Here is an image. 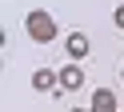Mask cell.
Returning <instances> with one entry per match:
<instances>
[{
	"mask_svg": "<svg viewBox=\"0 0 124 112\" xmlns=\"http://www.w3.org/2000/svg\"><path fill=\"white\" fill-rule=\"evenodd\" d=\"M24 32H28V40H32V44H52V40L60 36L52 12H44V8H32V12L24 16Z\"/></svg>",
	"mask_w": 124,
	"mask_h": 112,
	"instance_id": "1",
	"label": "cell"
},
{
	"mask_svg": "<svg viewBox=\"0 0 124 112\" xmlns=\"http://www.w3.org/2000/svg\"><path fill=\"white\" fill-rule=\"evenodd\" d=\"M60 72V92H76V88H84V68L76 60H68L64 68H56Z\"/></svg>",
	"mask_w": 124,
	"mask_h": 112,
	"instance_id": "2",
	"label": "cell"
},
{
	"mask_svg": "<svg viewBox=\"0 0 124 112\" xmlns=\"http://www.w3.org/2000/svg\"><path fill=\"white\" fill-rule=\"evenodd\" d=\"M88 36H84V32H68V36H64V52H68V60H76V64H80L84 60V56H88Z\"/></svg>",
	"mask_w": 124,
	"mask_h": 112,
	"instance_id": "3",
	"label": "cell"
},
{
	"mask_svg": "<svg viewBox=\"0 0 124 112\" xmlns=\"http://www.w3.org/2000/svg\"><path fill=\"white\" fill-rule=\"evenodd\" d=\"M32 88H36V92H60V72L36 68V72H32Z\"/></svg>",
	"mask_w": 124,
	"mask_h": 112,
	"instance_id": "4",
	"label": "cell"
},
{
	"mask_svg": "<svg viewBox=\"0 0 124 112\" xmlns=\"http://www.w3.org/2000/svg\"><path fill=\"white\" fill-rule=\"evenodd\" d=\"M88 112H120V108H116V92H112V88H96Z\"/></svg>",
	"mask_w": 124,
	"mask_h": 112,
	"instance_id": "5",
	"label": "cell"
},
{
	"mask_svg": "<svg viewBox=\"0 0 124 112\" xmlns=\"http://www.w3.org/2000/svg\"><path fill=\"white\" fill-rule=\"evenodd\" d=\"M112 24H116V28H124V4H120V8L112 12Z\"/></svg>",
	"mask_w": 124,
	"mask_h": 112,
	"instance_id": "6",
	"label": "cell"
},
{
	"mask_svg": "<svg viewBox=\"0 0 124 112\" xmlns=\"http://www.w3.org/2000/svg\"><path fill=\"white\" fill-rule=\"evenodd\" d=\"M72 112H88V108H72Z\"/></svg>",
	"mask_w": 124,
	"mask_h": 112,
	"instance_id": "7",
	"label": "cell"
},
{
	"mask_svg": "<svg viewBox=\"0 0 124 112\" xmlns=\"http://www.w3.org/2000/svg\"><path fill=\"white\" fill-rule=\"evenodd\" d=\"M120 80H124V68H120Z\"/></svg>",
	"mask_w": 124,
	"mask_h": 112,
	"instance_id": "8",
	"label": "cell"
}]
</instances>
